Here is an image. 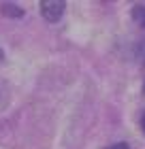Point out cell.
<instances>
[{"label": "cell", "instance_id": "obj_1", "mask_svg": "<svg viewBox=\"0 0 145 149\" xmlns=\"http://www.w3.org/2000/svg\"><path fill=\"white\" fill-rule=\"evenodd\" d=\"M64 9H66L64 0H43V2H41V13H43V17L51 24L60 22V17L64 15Z\"/></svg>", "mask_w": 145, "mask_h": 149}, {"label": "cell", "instance_id": "obj_2", "mask_svg": "<svg viewBox=\"0 0 145 149\" xmlns=\"http://www.w3.org/2000/svg\"><path fill=\"white\" fill-rule=\"evenodd\" d=\"M132 19H134L139 26H143V28H145V6H143V4L132 6Z\"/></svg>", "mask_w": 145, "mask_h": 149}, {"label": "cell", "instance_id": "obj_3", "mask_svg": "<svg viewBox=\"0 0 145 149\" xmlns=\"http://www.w3.org/2000/svg\"><path fill=\"white\" fill-rule=\"evenodd\" d=\"M2 11L6 13V15H11V17H22V15H24V11L19 9V6H13L11 2H6V4H2Z\"/></svg>", "mask_w": 145, "mask_h": 149}, {"label": "cell", "instance_id": "obj_4", "mask_svg": "<svg viewBox=\"0 0 145 149\" xmlns=\"http://www.w3.org/2000/svg\"><path fill=\"white\" fill-rule=\"evenodd\" d=\"M137 53H139V58H143V60H145V40H143L139 47H137Z\"/></svg>", "mask_w": 145, "mask_h": 149}, {"label": "cell", "instance_id": "obj_5", "mask_svg": "<svg viewBox=\"0 0 145 149\" xmlns=\"http://www.w3.org/2000/svg\"><path fill=\"white\" fill-rule=\"evenodd\" d=\"M109 149H128V145H124V143H117L113 147H109Z\"/></svg>", "mask_w": 145, "mask_h": 149}, {"label": "cell", "instance_id": "obj_6", "mask_svg": "<svg viewBox=\"0 0 145 149\" xmlns=\"http://www.w3.org/2000/svg\"><path fill=\"white\" fill-rule=\"evenodd\" d=\"M141 128H143V132H145V113L141 115Z\"/></svg>", "mask_w": 145, "mask_h": 149}, {"label": "cell", "instance_id": "obj_7", "mask_svg": "<svg viewBox=\"0 0 145 149\" xmlns=\"http://www.w3.org/2000/svg\"><path fill=\"white\" fill-rule=\"evenodd\" d=\"M0 60H2V49H0Z\"/></svg>", "mask_w": 145, "mask_h": 149}]
</instances>
